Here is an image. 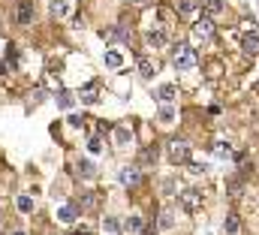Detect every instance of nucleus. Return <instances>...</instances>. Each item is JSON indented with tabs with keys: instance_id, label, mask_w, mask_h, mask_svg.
Instances as JSON below:
<instances>
[{
	"instance_id": "6e6552de",
	"label": "nucleus",
	"mask_w": 259,
	"mask_h": 235,
	"mask_svg": "<svg viewBox=\"0 0 259 235\" xmlns=\"http://www.w3.org/2000/svg\"><path fill=\"white\" fill-rule=\"evenodd\" d=\"M238 229H241V220H238V214H235V211H229V214H226V220H223V232H226V235H238Z\"/></svg>"
},
{
	"instance_id": "f03ea898",
	"label": "nucleus",
	"mask_w": 259,
	"mask_h": 235,
	"mask_svg": "<svg viewBox=\"0 0 259 235\" xmlns=\"http://www.w3.org/2000/svg\"><path fill=\"white\" fill-rule=\"evenodd\" d=\"M169 160H172L175 166H178V163H181V166L190 163V145H187L184 139H172V142H169Z\"/></svg>"
},
{
	"instance_id": "c85d7f7f",
	"label": "nucleus",
	"mask_w": 259,
	"mask_h": 235,
	"mask_svg": "<svg viewBox=\"0 0 259 235\" xmlns=\"http://www.w3.org/2000/svg\"><path fill=\"white\" fill-rule=\"evenodd\" d=\"M187 169H190L193 175H205V172H208V166H205V163H187Z\"/></svg>"
},
{
	"instance_id": "2f4dec72",
	"label": "nucleus",
	"mask_w": 259,
	"mask_h": 235,
	"mask_svg": "<svg viewBox=\"0 0 259 235\" xmlns=\"http://www.w3.org/2000/svg\"><path fill=\"white\" fill-rule=\"evenodd\" d=\"M69 124H72V127H78V124H84V118H78V115H69Z\"/></svg>"
},
{
	"instance_id": "f704fd0d",
	"label": "nucleus",
	"mask_w": 259,
	"mask_h": 235,
	"mask_svg": "<svg viewBox=\"0 0 259 235\" xmlns=\"http://www.w3.org/2000/svg\"><path fill=\"white\" fill-rule=\"evenodd\" d=\"M15 235H24V232H15Z\"/></svg>"
},
{
	"instance_id": "cd10ccee",
	"label": "nucleus",
	"mask_w": 259,
	"mask_h": 235,
	"mask_svg": "<svg viewBox=\"0 0 259 235\" xmlns=\"http://www.w3.org/2000/svg\"><path fill=\"white\" fill-rule=\"evenodd\" d=\"M103 226H106V232H118V229H121V223H118V220H115V217H106V223H103Z\"/></svg>"
},
{
	"instance_id": "ddd939ff",
	"label": "nucleus",
	"mask_w": 259,
	"mask_h": 235,
	"mask_svg": "<svg viewBox=\"0 0 259 235\" xmlns=\"http://www.w3.org/2000/svg\"><path fill=\"white\" fill-rule=\"evenodd\" d=\"M154 160H157V148H154V145L142 148V154H139V166H151Z\"/></svg>"
},
{
	"instance_id": "dca6fc26",
	"label": "nucleus",
	"mask_w": 259,
	"mask_h": 235,
	"mask_svg": "<svg viewBox=\"0 0 259 235\" xmlns=\"http://www.w3.org/2000/svg\"><path fill=\"white\" fill-rule=\"evenodd\" d=\"M75 172H78L81 178H94V175H97V169H94V163H91V160H78Z\"/></svg>"
},
{
	"instance_id": "a211bd4d",
	"label": "nucleus",
	"mask_w": 259,
	"mask_h": 235,
	"mask_svg": "<svg viewBox=\"0 0 259 235\" xmlns=\"http://www.w3.org/2000/svg\"><path fill=\"white\" fill-rule=\"evenodd\" d=\"M49 9H52V15H55V18H64L69 6H66V0H52V3H49Z\"/></svg>"
},
{
	"instance_id": "f3484780",
	"label": "nucleus",
	"mask_w": 259,
	"mask_h": 235,
	"mask_svg": "<svg viewBox=\"0 0 259 235\" xmlns=\"http://www.w3.org/2000/svg\"><path fill=\"white\" fill-rule=\"evenodd\" d=\"M154 69H157V66H154L148 58H139V75H142V79H151V75H154Z\"/></svg>"
},
{
	"instance_id": "f257e3e1",
	"label": "nucleus",
	"mask_w": 259,
	"mask_h": 235,
	"mask_svg": "<svg viewBox=\"0 0 259 235\" xmlns=\"http://www.w3.org/2000/svg\"><path fill=\"white\" fill-rule=\"evenodd\" d=\"M172 63H175V69H193L196 66V52L187 46V43H178L175 52H172Z\"/></svg>"
},
{
	"instance_id": "72a5a7b5",
	"label": "nucleus",
	"mask_w": 259,
	"mask_h": 235,
	"mask_svg": "<svg viewBox=\"0 0 259 235\" xmlns=\"http://www.w3.org/2000/svg\"><path fill=\"white\" fill-rule=\"evenodd\" d=\"M75 235H91V232H75Z\"/></svg>"
},
{
	"instance_id": "4468645a",
	"label": "nucleus",
	"mask_w": 259,
	"mask_h": 235,
	"mask_svg": "<svg viewBox=\"0 0 259 235\" xmlns=\"http://www.w3.org/2000/svg\"><path fill=\"white\" fill-rule=\"evenodd\" d=\"M214 157H220V160H223V157H232V145L223 142V139H217V142H214Z\"/></svg>"
},
{
	"instance_id": "20e7f679",
	"label": "nucleus",
	"mask_w": 259,
	"mask_h": 235,
	"mask_svg": "<svg viewBox=\"0 0 259 235\" xmlns=\"http://www.w3.org/2000/svg\"><path fill=\"white\" fill-rule=\"evenodd\" d=\"M193 36L196 40H211V36H214V21H211L208 15H202L193 24Z\"/></svg>"
},
{
	"instance_id": "6ab92c4d",
	"label": "nucleus",
	"mask_w": 259,
	"mask_h": 235,
	"mask_svg": "<svg viewBox=\"0 0 259 235\" xmlns=\"http://www.w3.org/2000/svg\"><path fill=\"white\" fill-rule=\"evenodd\" d=\"M241 190H244V178H241V175L232 178V181H229V196H232V199H238V196H241Z\"/></svg>"
},
{
	"instance_id": "bb28decb",
	"label": "nucleus",
	"mask_w": 259,
	"mask_h": 235,
	"mask_svg": "<svg viewBox=\"0 0 259 235\" xmlns=\"http://www.w3.org/2000/svg\"><path fill=\"white\" fill-rule=\"evenodd\" d=\"M88 148H91L94 154H100V151H103V142H100V136H91V139H88Z\"/></svg>"
},
{
	"instance_id": "473e14b6",
	"label": "nucleus",
	"mask_w": 259,
	"mask_h": 235,
	"mask_svg": "<svg viewBox=\"0 0 259 235\" xmlns=\"http://www.w3.org/2000/svg\"><path fill=\"white\" fill-rule=\"evenodd\" d=\"M133 3H136V6H145V3H148V0H133Z\"/></svg>"
},
{
	"instance_id": "a878e982",
	"label": "nucleus",
	"mask_w": 259,
	"mask_h": 235,
	"mask_svg": "<svg viewBox=\"0 0 259 235\" xmlns=\"http://www.w3.org/2000/svg\"><path fill=\"white\" fill-rule=\"evenodd\" d=\"M106 63H109L112 69H118V66H121V55H118V52H106Z\"/></svg>"
},
{
	"instance_id": "7ed1b4c3",
	"label": "nucleus",
	"mask_w": 259,
	"mask_h": 235,
	"mask_svg": "<svg viewBox=\"0 0 259 235\" xmlns=\"http://www.w3.org/2000/svg\"><path fill=\"white\" fill-rule=\"evenodd\" d=\"M178 205H181L184 211H199V208H202V193H199L196 187L181 190V193H178Z\"/></svg>"
},
{
	"instance_id": "423d86ee",
	"label": "nucleus",
	"mask_w": 259,
	"mask_h": 235,
	"mask_svg": "<svg viewBox=\"0 0 259 235\" xmlns=\"http://www.w3.org/2000/svg\"><path fill=\"white\" fill-rule=\"evenodd\" d=\"M15 21H18V24H30V21H33V6H30V3H18Z\"/></svg>"
},
{
	"instance_id": "9b49d317",
	"label": "nucleus",
	"mask_w": 259,
	"mask_h": 235,
	"mask_svg": "<svg viewBox=\"0 0 259 235\" xmlns=\"http://www.w3.org/2000/svg\"><path fill=\"white\" fill-rule=\"evenodd\" d=\"M157 223H160V229H163V232H169V229L175 226V211H172V208H163Z\"/></svg>"
},
{
	"instance_id": "b1692460",
	"label": "nucleus",
	"mask_w": 259,
	"mask_h": 235,
	"mask_svg": "<svg viewBox=\"0 0 259 235\" xmlns=\"http://www.w3.org/2000/svg\"><path fill=\"white\" fill-rule=\"evenodd\" d=\"M172 121H175L172 106H163V109H160V124H172Z\"/></svg>"
},
{
	"instance_id": "412c9836",
	"label": "nucleus",
	"mask_w": 259,
	"mask_h": 235,
	"mask_svg": "<svg viewBox=\"0 0 259 235\" xmlns=\"http://www.w3.org/2000/svg\"><path fill=\"white\" fill-rule=\"evenodd\" d=\"M130 139H133V133H130L127 127H118V130H115V142H118V145H127Z\"/></svg>"
},
{
	"instance_id": "39448f33",
	"label": "nucleus",
	"mask_w": 259,
	"mask_h": 235,
	"mask_svg": "<svg viewBox=\"0 0 259 235\" xmlns=\"http://www.w3.org/2000/svg\"><path fill=\"white\" fill-rule=\"evenodd\" d=\"M121 184H124V187H139V184H142V172H139L136 166L121 169Z\"/></svg>"
},
{
	"instance_id": "393cba45",
	"label": "nucleus",
	"mask_w": 259,
	"mask_h": 235,
	"mask_svg": "<svg viewBox=\"0 0 259 235\" xmlns=\"http://www.w3.org/2000/svg\"><path fill=\"white\" fill-rule=\"evenodd\" d=\"M124 226H127L130 232H142V217H127Z\"/></svg>"
},
{
	"instance_id": "1a4fd4ad",
	"label": "nucleus",
	"mask_w": 259,
	"mask_h": 235,
	"mask_svg": "<svg viewBox=\"0 0 259 235\" xmlns=\"http://www.w3.org/2000/svg\"><path fill=\"white\" fill-rule=\"evenodd\" d=\"M175 97H178V88H175V85H163V88L157 91V100H160L163 106H169Z\"/></svg>"
},
{
	"instance_id": "f8f14e48",
	"label": "nucleus",
	"mask_w": 259,
	"mask_h": 235,
	"mask_svg": "<svg viewBox=\"0 0 259 235\" xmlns=\"http://www.w3.org/2000/svg\"><path fill=\"white\" fill-rule=\"evenodd\" d=\"M148 46H151V49H163V46H166V30H160V27L151 30V33H148Z\"/></svg>"
},
{
	"instance_id": "2eb2a0df",
	"label": "nucleus",
	"mask_w": 259,
	"mask_h": 235,
	"mask_svg": "<svg viewBox=\"0 0 259 235\" xmlns=\"http://www.w3.org/2000/svg\"><path fill=\"white\" fill-rule=\"evenodd\" d=\"M58 217H61L64 223H72V220H78V208H75V205H64V208L58 211Z\"/></svg>"
},
{
	"instance_id": "9d476101",
	"label": "nucleus",
	"mask_w": 259,
	"mask_h": 235,
	"mask_svg": "<svg viewBox=\"0 0 259 235\" xmlns=\"http://www.w3.org/2000/svg\"><path fill=\"white\" fill-rule=\"evenodd\" d=\"M97 205H100V193H94V190H88V193L81 196V202H78L81 211H94Z\"/></svg>"
},
{
	"instance_id": "c756f323",
	"label": "nucleus",
	"mask_w": 259,
	"mask_h": 235,
	"mask_svg": "<svg viewBox=\"0 0 259 235\" xmlns=\"http://www.w3.org/2000/svg\"><path fill=\"white\" fill-rule=\"evenodd\" d=\"M81 100H84V103H97V91H94V85H91V88H84Z\"/></svg>"
},
{
	"instance_id": "5701e85b",
	"label": "nucleus",
	"mask_w": 259,
	"mask_h": 235,
	"mask_svg": "<svg viewBox=\"0 0 259 235\" xmlns=\"http://www.w3.org/2000/svg\"><path fill=\"white\" fill-rule=\"evenodd\" d=\"M193 9H196V0H178V12L181 15H190Z\"/></svg>"
},
{
	"instance_id": "0eeeda50",
	"label": "nucleus",
	"mask_w": 259,
	"mask_h": 235,
	"mask_svg": "<svg viewBox=\"0 0 259 235\" xmlns=\"http://www.w3.org/2000/svg\"><path fill=\"white\" fill-rule=\"evenodd\" d=\"M241 49H244V55H259V33H244Z\"/></svg>"
},
{
	"instance_id": "7c9ffc66",
	"label": "nucleus",
	"mask_w": 259,
	"mask_h": 235,
	"mask_svg": "<svg viewBox=\"0 0 259 235\" xmlns=\"http://www.w3.org/2000/svg\"><path fill=\"white\" fill-rule=\"evenodd\" d=\"M58 103H61V109H69V106H72V97H69V94H61Z\"/></svg>"
},
{
	"instance_id": "4be33fe9",
	"label": "nucleus",
	"mask_w": 259,
	"mask_h": 235,
	"mask_svg": "<svg viewBox=\"0 0 259 235\" xmlns=\"http://www.w3.org/2000/svg\"><path fill=\"white\" fill-rule=\"evenodd\" d=\"M205 12H208V15L223 12V0H205Z\"/></svg>"
},
{
	"instance_id": "aec40b11",
	"label": "nucleus",
	"mask_w": 259,
	"mask_h": 235,
	"mask_svg": "<svg viewBox=\"0 0 259 235\" xmlns=\"http://www.w3.org/2000/svg\"><path fill=\"white\" fill-rule=\"evenodd\" d=\"M15 205H18V211H24V214H30V211H33V199H30V196H18V199H15Z\"/></svg>"
}]
</instances>
